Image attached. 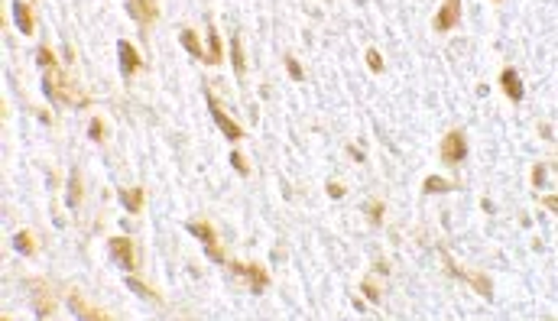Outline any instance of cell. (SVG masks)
I'll return each instance as SVG.
<instances>
[{
    "label": "cell",
    "mask_w": 558,
    "mask_h": 321,
    "mask_svg": "<svg viewBox=\"0 0 558 321\" xmlns=\"http://www.w3.org/2000/svg\"><path fill=\"white\" fill-rule=\"evenodd\" d=\"M46 97L49 101H55V104H72V107H88L91 104V97L81 91V88L72 81V78L65 75L59 65H52V68H46Z\"/></svg>",
    "instance_id": "1"
},
{
    "label": "cell",
    "mask_w": 558,
    "mask_h": 321,
    "mask_svg": "<svg viewBox=\"0 0 558 321\" xmlns=\"http://www.w3.org/2000/svg\"><path fill=\"white\" fill-rule=\"evenodd\" d=\"M108 253H110V260L117 263V266H124V269H133L140 266V253H137V244L130 240V237H110L108 240Z\"/></svg>",
    "instance_id": "2"
},
{
    "label": "cell",
    "mask_w": 558,
    "mask_h": 321,
    "mask_svg": "<svg viewBox=\"0 0 558 321\" xmlns=\"http://www.w3.org/2000/svg\"><path fill=\"white\" fill-rule=\"evenodd\" d=\"M189 234L195 237V240H202L204 250H208V260H215V263H227L224 250H221V244H218V231L208 221H192L189 224Z\"/></svg>",
    "instance_id": "3"
},
{
    "label": "cell",
    "mask_w": 558,
    "mask_h": 321,
    "mask_svg": "<svg viewBox=\"0 0 558 321\" xmlns=\"http://www.w3.org/2000/svg\"><path fill=\"white\" fill-rule=\"evenodd\" d=\"M439 156L445 166H458V162L468 156V139H464L461 130H448L439 143Z\"/></svg>",
    "instance_id": "4"
},
{
    "label": "cell",
    "mask_w": 558,
    "mask_h": 321,
    "mask_svg": "<svg viewBox=\"0 0 558 321\" xmlns=\"http://www.w3.org/2000/svg\"><path fill=\"white\" fill-rule=\"evenodd\" d=\"M204 101H208V107H211V117H215V124L221 127V133H224L227 139H244V133H247V130L240 127L237 120L227 117V114H224V107H221V101H218V97L211 95V91H204Z\"/></svg>",
    "instance_id": "5"
},
{
    "label": "cell",
    "mask_w": 558,
    "mask_h": 321,
    "mask_svg": "<svg viewBox=\"0 0 558 321\" xmlns=\"http://www.w3.org/2000/svg\"><path fill=\"white\" fill-rule=\"evenodd\" d=\"M441 260H445V266H448V273H454V276H458V279H464L468 286H474V292H481V295H487V299H490V279L483 276V273H471V269L458 266V263L451 260V253H448V250H441Z\"/></svg>",
    "instance_id": "6"
},
{
    "label": "cell",
    "mask_w": 558,
    "mask_h": 321,
    "mask_svg": "<svg viewBox=\"0 0 558 321\" xmlns=\"http://www.w3.org/2000/svg\"><path fill=\"white\" fill-rule=\"evenodd\" d=\"M227 266L234 269L237 276L247 279V286H250L253 292H263V289L269 286V273L260 266V263H227Z\"/></svg>",
    "instance_id": "7"
},
{
    "label": "cell",
    "mask_w": 558,
    "mask_h": 321,
    "mask_svg": "<svg viewBox=\"0 0 558 321\" xmlns=\"http://www.w3.org/2000/svg\"><path fill=\"white\" fill-rule=\"evenodd\" d=\"M458 20H461V0H445L439 7V13H435V20H432V26L439 32H448L458 26Z\"/></svg>",
    "instance_id": "8"
},
{
    "label": "cell",
    "mask_w": 558,
    "mask_h": 321,
    "mask_svg": "<svg viewBox=\"0 0 558 321\" xmlns=\"http://www.w3.org/2000/svg\"><path fill=\"white\" fill-rule=\"evenodd\" d=\"M117 52H120V72H124V78H130V75H137L140 68H143V55L133 49V46L127 43V39H120L117 43Z\"/></svg>",
    "instance_id": "9"
},
{
    "label": "cell",
    "mask_w": 558,
    "mask_h": 321,
    "mask_svg": "<svg viewBox=\"0 0 558 321\" xmlns=\"http://www.w3.org/2000/svg\"><path fill=\"white\" fill-rule=\"evenodd\" d=\"M127 10H130V17H133L137 23H143V26L156 23V17H160L156 0H127Z\"/></svg>",
    "instance_id": "10"
},
{
    "label": "cell",
    "mask_w": 558,
    "mask_h": 321,
    "mask_svg": "<svg viewBox=\"0 0 558 321\" xmlns=\"http://www.w3.org/2000/svg\"><path fill=\"white\" fill-rule=\"evenodd\" d=\"M68 305H72V311H75L78 318H88V321H108L110 315L104 309H97V305H88L78 292H68Z\"/></svg>",
    "instance_id": "11"
},
{
    "label": "cell",
    "mask_w": 558,
    "mask_h": 321,
    "mask_svg": "<svg viewBox=\"0 0 558 321\" xmlns=\"http://www.w3.org/2000/svg\"><path fill=\"white\" fill-rule=\"evenodd\" d=\"M32 309H36L39 318H49L55 311V299H52V292L46 289V282H32Z\"/></svg>",
    "instance_id": "12"
},
{
    "label": "cell",
    "mask_w": 558,
    "mask_h": 321,
    "mask_svg": "<svg viewBox=\"0 0 558 321\" xmlns=\"http://www.w3.org/2000/svg\"><path fill=\"white\" fill-rule=\"evenodd\" d=\"M500 88H503V95L510 97L513 104H519L523 95H526V91H523V78L516 75V68H503V72H500Z\"/></svg>",
    "instance_id": "13"
},
{
    "label": "cell",
    "mask_w": 558,
    "mask_h": 321,
    "mask_svg": "<svg viewBox=\"0 0 558 321\" xmlns=\"http://www.w3.org/2000/svg\"><path fill=\"white\" fill-rule=\"evenodd\" d=\"M13 17H17V26H20L23 36H32L36 32V20H32V7L26 0H13Z\"/></svg>",
    "instance_id": "14"
},
{
    "label": "cell",
    "mask_w": 558,
    "mask_h": 321,
    "mask_svg": "<svg viewBox=\"0 0 558 321\" xmlns=\"http://www.w3.org/2000/svg\"><path fill=\"white\" fill-rule=\"evenodd\" d=\"M120 202H124V208H127L130 214H140L143 211V198H146V188L143 185H133V188H120Z\"/></svg>",
    "instance_id": "15"
},
{
    "label": "cell",
    "mask_w": 558,
    "mask_h": 321,
    "mask_svg": "<svg viewBox=\"0 0 558 321\" xmlns=\"http://www.w3.org/2000/svg\"><path fill=\"white\" fill-rule=\"evenodd\" d=\"M221 62H224V46H221L218 26H208V55H204V65H221Z\"/></svg>",
    "instance_id": "16"
},
{
    "label": "cell",
    "mask_w": 558,
    "mask_h": 321,
    "mask_svg": "<svg viewBox=\"0 0 558 321\" xmlns=\"http://www.w3.org/2000/svg\"><path fill=\"white\" fill-rule=\"evenodd\" d=\"M179 43L185 46V52L192 55V59H202V62H204V49H202V43H198V36H195V30H182V36H179Z\"/></svg>",
    "instance_id": "17"
},
{
    "label": "cell",
    "mask_w": 558,
    "mask_h": 321,
    "mask_svg": "<svg viewBox=\"0 0 558 321\" xmlns=\"http://www.w3.org/2000/svg\"><path fill=\"white\" fill-rule=\"evenodd\" d=\"M231 59H234V72L237 75H244V72H247V55H244V39H240V36L231 39Z\"/></svg>",
    "instance_id": "18"
},
{
    "label": "cell",
    "mask_w": 558,
    "mask_h": 321,
    "mask_svg": "<svg viewBox=\"0 0 558 321\" xmlns=\"http://www.w3.org/2000/svg\"><path fill=\"white\" fill-rule=\"evenodd\" d=\"M458 185L448 182V179H441V175H429L425 182H422V192L425 195H435V192H454Z\"/></svg>",
    "instance_id": "19"
},
{
    "label": "cell",
    "mask_w": 558,
    "mask_h": 321,
    "mask_svg": "<svg viewBox=\"0 0 558 321\" xmlns=\"http://www.w3.org/2000/svg\"><path fill=\"white\" fill-rule=\"evenodd\" d=\"M13 244H17V250H20L23 257H32L36 253V237H32V231H17Z\"/></svg>",
    "instance_id": "20"
},
{
    "label": "cell",
    "mask_w": 558,
    "mask_h": 321,
    "mask_svg": "<svg viewBox=\"0 0 558 321\" xmlns=\"http://www.w3.org/2000/svg\"><path fill=\"white\" fill-rule=\"evenodd\" d=\"M360 289H364V295H367V299H370V302H374V305H376V302H380V299H383V289H380V279H376V273H370V276H364V282H360Z\"/></svg>",
    "instance_id": "21"
},
{
    "label": "cell",
    "mask_w": 558,
    "mask_h": 321,
    "mask_svg": "<svg viewBox=\"0 0 558 321\" xmlns=\"http://www.w3.org/2000/svg\"><path fill=\"white\" fill-rule=\"evenodd\" d=\"M130 292H137V295H143V299H153V302H162V295L156 289H150L146 282H140V279H127Z\"/></svg>",
    "instance_id": "22"
},
{
    "label": "cell",
    "mask_w": 558,
    "mask_h": 321,
    "mask_svg": "<svg viewBox=\"0 0 558 321\" xmlns=\"http://www.w3.org/2000/svg\"><path fill=\"white\" fill-rule=\"evenodd\" d=\"M68 204H72V208H78V204H81V175H78V172H72V185H68Z\"/></svg>",
    "instance_id": "23"
},
{
    "label": "cell",
    "mask_w": 558,
    "mask_h": 321,
    "mask_svg": "<svg viewBox=\"0 0 558 321\" xmlns=\"http://www.w3.org/2000/svg\"><path fill=\"white\" fill-rule=\"evenodd\" d=\"M383 211H387V204L383 202H367V217H370V224H380V221H383Z\"/></svg>",
    "instance_id": "24"
},
{
    "label": "cell",
    "mask_w": 558,
    "mask_h": 321,
    "mask_svg": "<svg viewBox=\"0 0 558 321\" xmlns=\"http://www.w3.org/2000/svg\"><path fill=\"white\" fill-rule=\"evenodd\" d=\"M286 72H289V78L292 81H302L305 78V72H302V65L292 59V55H286Z\"/></svg>",
    "instance_id": "25"
},
{
    "label": "cell",
    "mask_w": 558,
    "mask_h": 321,
    "mask_svg": "<svg viewBox=\"0 0 558 321\" xmlns=\"http://www.w3.org/2000/svg\"><path fill=\"white\" fill-rule=\"evenodd\" d=\"M546 172H548L546 162H536V166H532V185H536V188L546 185Z\"/></svg>",
    "instance_id": "26"
},
{
    "label": "cell",
    "mask_w": 558,
    "mask_h": 321,
    "mask_svg": "<svg viewBox=\"0 0 558 321\" xmlns=\"http://www.w3.org/2000/svg\"><path fill=\"white\" fill-rule=\"evenodd\" d=\"M36 62L43 65V68H52V65H55V55H52V49H49V46H43V49L36 52Z\"/></svg>",
    "instance_id": "27"
},
{
    "label": "cell",
    "mask_w": 558,
    "mask_h": 321,
    "mask_svg": "<svg viewBox=\"0 0 558 321\" xmlns=\"http://www.w3.org/2000/svg\"><path fill=\"white\" fill-rule=\"evenodd\" d=\"M367 68H370V72H383V59H380L376 49H367Z\"/></svg>",
    "instance_id": "28"
},
{
    "label": "cell",
    "mask_w": 558,
    "mask_h": 321,
    "mask_svg": "<svg viewBox=\"0 0 558 321\" xmlns=\"http://www.w3.org/2000/svg\"><path fill=\"white\" fill-rule=\"evenodd\" d=\"M231 166H234L240 175H250V166H247V159H244V153H231Z\"/></svg>",
    "instance_id": "29"
},
{
    "label": "cell",
    "mask_w": 558,
    "mask_h": 321,
    "mask_svg": "<svg viewBox=\"0 0 558 321\" xmlns=\"http://www.w3.org/2000/svg\"><path fill=\"white\" fill-rule=\"evenodd\" d=\"M88 137H91V139H95V143H101V139H104V120H91V127H88Z\"/></svg>",
    "instance_id": "30"
},
{
    "label": "cell",
    "mask_w": 558,
    "mask_h": 321,
    "mask_svg": "<svg viewBox=\"0 0 558 321\" xmlns=\"http://www.w3.org/2000/svg\"><path fill=\"white\" fill-rule=\"evenodd\" d=\"M325 192L331 195V198H344V195H347V188H344L341 182H328V188H325Z\"/></svg>",
    "instance_id": "31"
},
{
    "label": "cell",
    "mask_w": 558,
    "mask_h": 321,
    "mask_svg": "<svg viewBox=\"0 0 558 321\" xmlns=\"http://www.w3.org/2000/svg\"><path fill=\"white\" fill-rule=\"evenodd\" d=\"M542 204H546V208H548V211H552V214L558 211V198H555V195H548V198H546V202H542Z\"/></svg>",
    "instance_id": "32"
}]
</instances>
